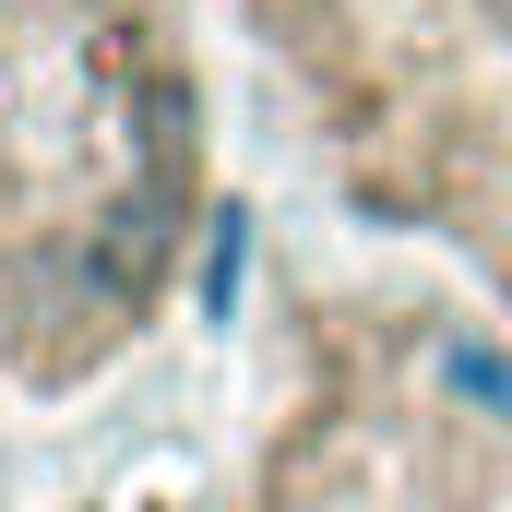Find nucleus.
Instances as JSON below:
<instances>
[{
	"label": "nucleus",
	"mask_w": 512,
	"mask_h": 512,
	"mask_svg": "<svg viewBox=\"0 0 512 512\" xmlns=\"http://www.w3.org/2000/svg\"><path fill=\"white\" fill-rule=\"evenodd\" d=\"M191 108L143 0H0V358L96 370L179 251Z\"/></svg>",
	"instance_id": "f257e3e1"
},
{
	"label": "nucleus",
	"mask_w": 512,
	"mask_h": 512,
	"mask_svg": "<svg viewBox=\"0 0 512 512\" xmlns=\"http://www.w3.org/2000/svg\"><path fill=\"white\" fill-rule=\"evenodd\" d=\"M310 84L358 191L512 298V0H239Z\"/></svg>",
	"instance_id": "f03ea898"
}]
</instances>
